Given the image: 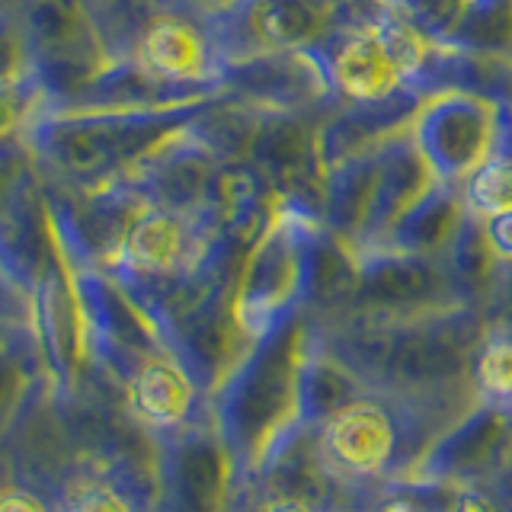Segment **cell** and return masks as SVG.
Returning <instances> with one entry per match:
<instances>
[{
    "instance_id": "cell-2",
    "label": "cell",
    "mask_w": 512,
    "mask_h": 512,
    "mask_svg": "<svg viewBox=\"0 0 512 512\" xmlns=\"http://www.w3.org/2000/svg\"><path fill=\"white\" fill-rule=\"evenodd\" d=\"M324 461L346 474H381L397 455V426L375 400H346L320 426Z\"/></svg>"
},
{
    "instance_id": "cell-8",
    "label": "cell",
    "mask_w": 512,
    "mask_h": 512,
    "mask_svg": "<svg viewBox=\"0 0 512 512\" xmlns=\"http://www.w3.org/2000/svg\"><path fill=\"white\" fill-rule=\"evenodd\" d=\"M464 202L480 221L512 212V157L493 154L490 160H484L468 176Z\"/></svg>"
},
{
    "instance_id": "cell-13",
    "label": "cell",
    "mask_w": 512,
    "mask_h": 512,
    "mask_svg": "<svg viewBox=\"0 0 512 512\" xmlns=\"http://www.w3.org/2000/svg\"><path fill=\"white\" fill-rule=\"evenodd\" d=\"M0 512H48V509L29 490H0Z\"/></svg>"
},
{
    "instance_id": "cell-9",
    "label": "cell",
    "mask_w": 512,
    "mask_h": 512,
    "mask_svg": "<svg viewBox=\"0 0 512 512\" xmlns=\"http://www.w3.org/2000/svg\"><path fill=\"white\" fill-rule=\"evenodd\" d=\"M61 512H135V506L106 480H77L61 496Z\"/></svg>"
},
{
    "instance_id": "cell-11",
    "label": "cell",
    "mask_w": 512,
    "mask_h": 512,
    "mask_svg": "<svg viewBox=\"0 0 512 512\" xmlns=\"http://www.w3.org/2000/svg\"><path fill=\"white\" fill-rule=\"evenodd\" d=\"M484 244L500 263H512V212L484 221Z\"/></svg>"
},
{
    "instance_id": "cell-4",
    "label": "cell",
    "mask_w": 512,
    "mask_h": 512,
    "mask_svg": "<svg viewBox=\"0 0 512 512\" xmlns=\"http://www.w3.org/2000/svg\"><path fill=\"white\" fill-rule=\"evenodd\" d=\"M224 461L208 436H186L164 458L167 512H218Z\"/></svg>"
},
{
    "instance_id": "cell-3",
    "label": "cell",
    "mask_w": 512,
    "mask_h": 512,
    "mask_svg": "<svg viewBox=\"0 0 512 512\" xmlns=\"http://www.w3.org/2000/svg\"><path fill=\"white\" fill-rule=\"evenodd\" d=\"M192 260L186 221L164 208L138 215L122 237L119 263L132 279H170Z\"/></svg>"
},
{
    "instance_id": "cell-14",
    "label": "cell",
    "mask_w": 512,
    "mask_h": 512,
    "mask_svg": "<svg viewBox=\"0 0 512 512\" xmlns=\"http://www.w3.org/2000/svg\"><path fill=\"white\" fill-rule=\"evenodd\" d=\"M260 512H317V509L311 503H304V500H295V496H279V500L266 503Z\"/></svg>"
},
{
    "instance_id": "cell-1",
    "label": "cell",
    "mask_w": 512,
    "mask_h": 512,
    "mask_svg": "<svg viewBox=\"0 0 512 512\" xmlns=\"http://www.w3.org/2000/svg\"><path fill=\"white\" fill-rule=\"evenodd\" d=\"M493 132V112L480 100L442 96L423 109L416 138L426 170L442 180H455V176H471L493 157Z\"/></svg>"
},
{
    "instance_id": "cell-7",
    "label": "cell",
    "mask_w": 512,
    "mask_h": 512,
    "mask_svg": "<svg viewBox=\"0 0 512 512\" xmlns=\"http://www.w3.org/2000/svg\"><path fill=\"white\" fill-rule=\"evenodd\" d=\"M391 16L416 29L426 42H448L464 32L471 20L474 0H384Z\"/></svg>"
},
{
    "instance_id": "cell-5",
    "label": "cell",
    "mask_w": 512,
    "mask_h": 512,
    "mask_svg": "<svg viewBox=\"0 0 512 512\" xmlns=\"http://www.w3.org/2000/svg\"><path fill=\"white\" fill-rule=\"evenodd\" d=\"M192 404H196V381L183 362L148 356L132 372V410L141 423L176 429L189 416Z\"/></svg>"
},
{
    "instance_id": "cell-15",
    "label": "cell",
    "mask_w": 512,
    "mask_h": 512,
    "mask_svg": "<svg viewBox=\"0 0 512 512\" xmlns=\"http://www.w3.org/2000/svg\"><path fill=\"white\" fill-rule=\"evenodd\" d=\"M381 512H423L416 503H410V500H397V503H391V506H384Z\"/></svg>"
},
{
    "instance_id": "cell-10",
    "label": "cell",
    "mask_w": 512,
    "mask_h": 512,
    "mask_svg": "<svg viewBox=\"0 0 512 512\" xmlns=\"http://www.w3.org/2000/svg\"><path fill=\"white\" fill-rule=\"evenodd\" d=\"M477 384L484 394L509 400L512 394V343L509 340H493L484 346L477 359Z\"/></svg>"
},
{
    "instance_id": "cell-6",
    "label": "cell",
    "mask_w": 512,
    "mask_h": 512,
    "mask_svg": "<svg viewBox=\"0 0 512 512\" xmlns=\"http://www.w3.org/2000/svg\"><path fill=\"white\" fill-rule=\"evenodd\" d=\"M141 71L160 84L202 80L212 71V52L196 26L183 20H160L141 39Z\"/></svg>"
},
{
    "instance_id": "cell-12",
    "label": "cell",
    "mask_w": 512,
    "mask_h": 512,
    "mask_svg": "<svg viewBox=\"0 0 512 512\" xmlns=\"http://www.w3.org/2000/svg\"><path fill=\"white\" fill-rule=\"evenodd\" d=\"M23 116V96L16 93L10 77H0V138L13 132V125Z\"/></svg>"
},
{
    "instance_id": "cell-16",
    "label": "cell",
    "mask_w": 512,
    "mask_h": 512,
    "mask_svg": "<svg viewBox=\"0 0 512 512\" xmlns=\"http://www.w3.org/2000/svg\"><path fill=\"white\" fill-rule=\"evenodd\" d=\"M509 404H512V394H509Z\"/></svg>"
}]
</instances>
